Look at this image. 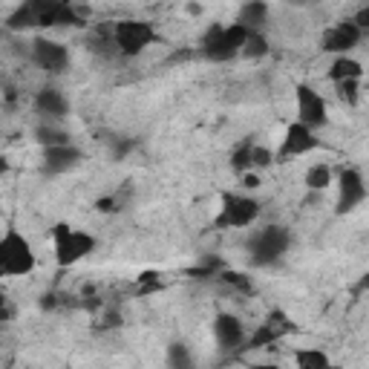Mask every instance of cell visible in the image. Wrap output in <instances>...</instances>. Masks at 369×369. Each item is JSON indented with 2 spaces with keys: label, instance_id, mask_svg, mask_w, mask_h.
Segmentation results:
<instances>
[{
  "label": "cell",
  "instance_id": "obj_1",
  "mask_svg": "<svg viewBox=\"0 0 369 369\" xmlns=\"http://www.w3.org/2000/svg\"><path fill=\"white\" fill-rule=\"evenodd\" d=\"M291 245V234L283 225H268L263 231H257L249 239V254H251V265L265 268V265H274Z\"/></svg>",
  "mask_w": 369,
  "mask_h": 369
},
{
  "label": "cell",
  "instance_id": "obj_2",
  "mask_svg": "<svg viewBox=\"0 0 369 369\" xmlns=\"http://www.w3.org/2000/svg\"><path fill=\"white\" fill-rule=\"evenodd\" d=\"M35 268L32 245L18 231H6L0 239V274L4 277H23Z\"/></svg>",
  "mask_w": 369,
  "mask_h": 369
},
{
  "label": "cell",
  "instance_id": "obj_3",
  "mask_svg": "<svg viewBox=\"0 0 369 369\" xmlns=\"http://www.w3.org/2000/svg\"><path fill=\"white\" fill-rule=\"evenodd\" d=\"M53 242H55V260L61 268L76 265L78 260H84L95 249V237H90L87 231H76L64 223H58L53 228Z\"/></svg>",
  "mask_w": 369,
  "mask_h": 369
},
{
  "label": "cell",
  "instance_id": "obj_4",
  "mask_svg": "<svg viewBox=\"0 0 369 369\" xmlns=\"http://www.w3.org/2000/svg\"><path fill=\"white\" fill-rule=\"evenodd\" d=\"M260 216V202L251 200V196H239V193H223V208H219V216L214 219L216 228H245L251 225Z\"/></svg>",
  "mask_w": 369,
  "mask_h": 369
},
{
  "label": "cell",
  "instance_id": "obj_5",
  "mask_svg": "<svg viewBox=\"0 0 369 369\" xmlns=\"http://www.w3.org/2000/svg\"><path fill=\"white\" fill-rule=\"evenodd\" d=\"M156 41H159V35L147 20H118L116 23V43L125 58H136Z\"/></svg>",
  "mask_w": 369,
  "mask_h": 369
},
{
  "label": "cell",
  "instance_id": "obj_6",
  "mask_svg": "<svg viewBox=\"0 0 369 369\" xmlns=\"http://www.w3.org/2000/svg\"><path fill=\"white\" fill-rule=\"evenodd\" d=\"M294 102H298V121L309 125L312 130L314 127H323L326 121H329L323 95L317 92V90H312L309 84H298V90H294Z\"/></svg>",
  "mask_w": 369,
  "mask_h": 369
},
{
  "label": "cell",
  "instance_id": "obj_7",
  "mask_svg": "<svg viewBox=\"0 0 369 369\" xmlns=\"http://www.w3.org/2000/svg\"><path fill=\"white\" fill-rule=\"evenodd\" d=\"M366 182H363V176L358 174L355 167H349V170H343L340 174V182H337V202H335V214H349V211H355L363 200H366Z\"/></svg>",
  "mask_w": 369,
  "mask_h": 369
},
{
  "label": "cell",
  "instance_id": "obj_8",
  "mask_svg": "<svg viewBox=\"0 0 369 369\" xmlns=\"http://www.w3.org/2000/svg\"><path fill=\"white\" fill-rule=\"evenodd\" d=\"M294 329H298V326L291 323V317H288L286 312L274 309L272 314L265 317V323H260V329L249 337V347H251V349H265V347H272V343H277L280 337L291 335Z\"/></svg>",
  "mask_w": 369,
  "mask_h": 369
},
{
  "label": "cell",
  "instance_id": "obj_9",
  "mask_svg": "<svg viewBox=\"0 0 369 369\" xmlns=\"http://www.w3.org/2000/svg\"><path fill=\"white\" fill-rule=\"evenodd\" d=\"M321 144L317 141V136H314V130L309 127V125H303V121H294V125H288L286 127V139H283V144H280V159H291V156H306V153H312L314 147Z\"/></svg>",
  "mask_w": 369,
  "mask_h": 369
},
{
  "label": "cell",
  "instance_id": "obj_10",
  "mask_svg": "<svg viewBox=\"0 0 369 369\" xmlns=\"http://www.w3.org/2000/svg\"><path fill=\"white\" fill-rule=\"evenodd\" d=\"M32 61H35L41 69H46V72H53V76H58V72H64V69L69 67V53H67L61 43H55V41L38 38V41L32 43Z\"/></svg>",
  "mask_w": 369,
  "mask_h": 369
},
{
  "label": "cell",
  "instance_id": "obj_11",
  "mask_svg": "<svg viewBox=\"0 0 369 369\" xmlns=\"http://www.w3.org/2000/svg\"><path fill=\"white\" fill-rule=\"evenodd\" d=\"M361 27L355 20H343V23H337V27H332L326 35H323V41H321V46H323V53H335V55H347L349 49H355L358 46V41H361Z\"/></svg>",
  "mask_w": 369,
  "mask_h": 369
},
{
  "label": "cell",
  "instance_id": "obj_12",
  "mask_svg": "<svg viewBox=\"0 0 369 369\" xmlns=\"http://www.w3.org/2000/svg\"><path fill=\"white\" fill-rule=\"evenodd\" d=\"M84 159V153L78 151L76 144H53V147H43V165L49 174H67V170L78 167Z\"/></svg>",
  "mask_w": 369,
  "mask_h": 369
},
{
  "label": "cell",
  "instance_id": "obj_13",
  "mask_svg": "<svg viewBox=\"0 0 369 369\" xmlns=\"http://www.w3.org/2000/svg\"><path fill=\"white\" fill-rule=\"evenodd\" d=\"M38 27H87V20L72 9L69 0H55L46 12L38 15Z\"/></svg>",
  "mask_w": 369,
  "mask_h": 369
},
{
  "label": "cell",
  "instance_id": "obj_14",
  "mask_svg": "<svg viewBox=\"0 0 369 369\" xmlns=\"http://www.w3.org/2000/svg\"><path fill=\"white\" fill-rule=\"evenodd\" d=\"M214 337L219 343V349H237L239 343L245 340V332H242V323H239V317L223 312V314H216V321H214Z\"/></svg>",
  "mask_w": 369,
  "mask_h": 369
},
{
  "label": "cell",
  "instance_id": "obj_15",
  "mask_svg": "<svg viewBox=\"0 0 369 369\" xmlns=\"http://www.w3.org/2000/svg\"><path fill=\"white\" fill-rule=\"evenodd\" d=\"M202 55L214 64H223V61H231L237 53L225 43V27L223 23H214V27L202 35Z\"/></svg>",
  "mask_w": 369,
  "mask_h": 369
},
{
  "label": "cell",
  "instance_id": "obj_16",
  "mask_svg": "<svg viewBox=\"0 0 369 369\" xmlns=\"http://www.w3.org/2000/svg\"><path fill=\"white\" fill-rule=\"evenodd\" d=\"M35 110L38 116L43 118H64L67 116V98L55 90V87H43L38 95H35Z\"/></svg>",
  "mask_w": 369,
  "mask_h": 369
},
{
  "label": "cell",
  "instance_id": "obj_17",
  "mask_svg": "<svg viewBox=\"0 0 369 369\" xmlns=\"http://www.w3.org/2000/svg\"><path fill=\"white\" fill-rule=\"evenodd\" d=\"M237 23H242V27L251 29V32H263L265 23H268V6L263 4V0H249V4L239 9Z\"/></svg>",
  "mask_w": 369,
  "mask_h": 369
},
{
  "label": "cell",
  "instance_id": "obj_18",
  "mask_svg": "<svg viewBox=\"0 0 369 369\" xmlns=\"http://www.w3.org/2000/svg\"><path fill=\"white\" fill-rule=\"evenodd\" d=\"M90 49H95L102 58H110L118 53V43H116V23L113 27H95L90 35Z\"/></svg>",
  "mask_w": 369,
  "mask_h": 369
},
{
  "label": "cell",
  "instance_id": "obj_19",
  "mask_svg": "<svg viewBox=\"0 0 369 369\" xmlns=\"http://www.w3.org/2000/svg\"><path fill=\"white\" fill-rule=\"evenodd\" d=\"M361 76H363V67H361V61H355V58H349V55H337L335 61H332V67H329V78L337 84V81H349V78H358L361 81Z\"/></svg>",
  "mask_w": 369,
  "mask_h": 369
},
{
  "label": "cell",
  "instance_id": "obj_20",
  "mask_svg": "<svg viewBox=\"0 0 369 369\" xmlns=\"http://www.w3.org/2000/svg\"><path fill=\"white\" fill-rule=\"evenodd\" d=\"M32 27H38V12L23 0V4L6 18V29L9 32H23V29H32Z\"/></svg>",
  "mask_w": 369,
  "mask_h": 369
},
{
  "label": "cell",
  "instance_id": "obj_21",
  "mask_svg": "<svg viewBox=\"0 0 369 369\" xmlns=\"http://www.w3.org/2000/svg\"><path fill=\"white\" fill-rule=\"evenodd\" d=\"M332 185V170H329V165H312L309 170H306V188L309 190H326Z\"/></svg>",
  "mask_w": 369,
  "mask_h": 369
},
{
  "label": "cell",
  "instance_id": "obj_22",
  "mask_svg": "<svg viewBox=\"0 0 369 369\" xmlns=\"http://www.w3.org/2000/svg\"><path fill=\"white\" fill-rule=\"evenodd\" d=\"M35 141L41 147H53V144H69V133L53 127V125H38L35 127Z\"/></svg>",
  "mask_w": 369,
  "mask_h": 369
},
{
  "label": "cell",
  "instance_id": "obj_23",
  "mask_svg": "<svg viewBox=\"0 0 369 369\" xmlns=\"http://www.w3.org/2000/svg\"><path fill=\"white\" fill-rule=\"evenodd\" d=\"M251 151H254V141H251V139H245L242 144L234 147V153H231V167L237 170L239 176L245 174V170H251Z\"/></svg>",
  "mask_w": 369,
  "mask_h": 369
},
{
  "label": "cell",
  "instance_id": "obj_24",
  "mask_svg": "<svg viewBox=\"0 0 369 369\" xmlns=\"http://www.w3.org/2000/svg\"><path fill=\"white\" fill-rule=\"evenodd\" d=\"M239 55H242V58H249V61H257V58L268 55V41H265V35H263V32H251Z\"/></svg>",
  "mask_w": 369,
  "mask_h": 369
},
{
  "label": "cell",
  "instance_id": "obj_25",
  "mask_svg": "<svg viewBox=\"0 0 369 369\" xmlns=\"http://www.w3.org/2000/svg\"><path fill=\"white\" fill-rule=\"evenodd\" d=\"M294 361H298V366H303V369H326L329 366V355L321 349H300L294 355Z\"/></svg>",
  "mask_w": 369,
  "mask_h": 369
},
{
  "label": "cell",
  "instance_id": "obj_26",
  "mask_svg": "<svg viewBox=\"0 0 369 369\" xmlns=\"http://www.w3.org/2000/svg\"><path fill=\"white\" fill-rule=\"evenodd\" d=\"M167 366H174V369L193 366V358H190V352H188L185 343H170V349H167Z\"/></svg>",
  "mask_w": 369,
  "mask_h": 369
},
{
  "label": "cell",
  "instance_id": "obj_27",
  "mask_svg": "<svg viewBox=\"0 0 369 369\" xmlns=\"http://www.w3.org/2000/svg\"><path fill=\"white\" fill-rule=\"evenodd\" d=\"M139 294H153V291H162V280L156 272H141L139 274V286H136Z\"/></svg>",
  "mask_w": 369,
  "mask_h": 369
},
{
  "label": "cell",
  "instance_id": "obj_28",
  "mask_svg": "<svg viewBox=\"0 0 369 369\" xmlns=\"http://www.w3.org/2000/svg\"><path fill=\"white\" fill-rule=\"evenodd\" d=\"M337 95H340V102H347L349 107H355L358 104V78L337 81Z\"/></svg>",
  "mask_w": 369,
  "mask_h": 369
},
{
  "label": "cell",
  "instance_id": "obj_29",
  "mask_svg": "<svg viewBox=\"0 0 369 369\" xmlns=\"http://www.w3.org/2000/svg\"><path fill=\"white\" fill-rule=\"evenodd\" d=\"M272 162H274V153L268 151V147H263V144H254V151H251V170H263Z\"/></svg>",
  "mask_w": 369,
  "mask_h": 369
},
{
  "label": "cell",
  "instance_id": "obj_30",
  "mask_svg": "<svg viewBox=\"0 0 369 369\" xmlns=\"http://www.w3.org/2000/svg\"><path fill=\"white\" fill-rule=\"evenodd\" d=\"M223 280H225L228 286H234L237 291H242V294H254L251 280L245 277V274H239V272H223Z\"/></svg>",
  "mask_w": 369,
  "mask_h": 369
},
{
  "label": "cell",
  "instance_id": "obj_31",
  "mask_svg": "<svg viewBox=\"0 0 369 369\" xmlns=\"http://www.w3.org/2000/svg\"><path fill=\"white\" fill-rule=\"evenodd\" d=\"M95 211H102V214H113V211H118V200H116V196H102V200L95 202Z\"/></svg>",
  "mask_w": 369,
  "mask_h": 369
},
{
  "label": "cell",
  "instance_id": "obj_32",
  "mask_svg": "<svg viewBox=\"0 0 369 369\" xmlns=\"http://www.w3.org/2000/svg\"><path fill=\"white\" fill-rule=\"evenodd\" d=\"M352 20L358 23L361 29H369V6H363V9H361V12H358V15L352 18Z\"/></svg>",
  "mask_w": 369,
  "mask_h": 369
},
{
  "label": "cell",
  "instance_id": "obj_33",
  "mask_svg": "<svg viewBox=\"0 0 369 369\" xmlns=\"http://www.w3.org/2000/svg\"><path fill=\"white\" fill-rule=\"evenodd\" d=\"M12 314H15L12 303H9V300H4V312H0V323H9V321H12Z\"/></svg>",
  "mask_w": 369,
  "mask_h": 369
},
{
  "label": "cell",
  "instance_id": "obj_34",
  "mask_svg": "<svg viewBox=\"0 0 369 369\" xmlns=\"http://www.w3.org/2000/svg\"><path fill=\"white\" fill-rule=\"evenodd\" d=\"M242 185H245V188H257V185H260V176L245 170V174H242Z\"/></svg>",
  "mask_w": 369,
  "mask_h": 369
},
{
  "label": "cell",
  "instance_id": "obj_35",
  "mask_svg": "<svg viewBox=\"0 0 369 369\" xmlns=\"http://www.w3.org/2000/svg\"><path fill=\"white\" fill-rule=\"evenodd\" d=\"M41 309H55V294H43V298H41Z\"/></svg>",
  "mask_w": 369,
  "mask_h": 369
},
{
  "label": "cell",
  "instance_id": "obj_36",
  "mask_svg": "<svg viewBox=\"0 0 369 369\" xmlns=\"http://www.w3.org/2000/svg\"><path fill=\"white\" fill-rule=\"evenodd\" d=\"M118 323H121V317H118V312H116V314L110 312V314L104 317V326H118Z\"/></svg>",
  "mask_w": 369,
  "mask_h": 369
}]
</instances>
